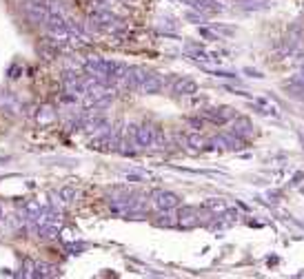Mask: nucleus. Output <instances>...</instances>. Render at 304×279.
<instances>
[{
	"label": "nucleus",
	"mask_w": 304,
	"mask_h": 279,
	"mask_svg": "<svg viewBox=\"0 0 304 279\" xmlns=\"http://www.w3.org/2000/svg\"><path fill=\"white\" fill-rule=\"evenodd\" d=\"M193 3H195V7L202 9V11H222V7H220V5L209 3V0H193Z\"/></svg>",
	"instance_id": "nucleus-4"
},
{
	"label": "nucleus",
	"mask_w": 304,
	"mask_h": 279,
	"mask_svg": "<svg viewBox=\"0 0 304 279\" xmlns=\"http://www.w3.org/2000/svg\"><path fill=\"white\" fill-rule=\"evenodd\" d=\"M215 75H220V78H229V80H238L236 73H229V71H215Z\"/></svg>",
	"instance_id": "nucleus-6"
},
{
	"label": "nucleus",
	"mask_w": 304,
	"mask_h": 279,
	"mask_svg": "<svg viewBox=\"0 0 304 279\" xmlns=\"http://www.w3.org/2000/svg\"><path fill=\"white\" fill-rule=\"evenodd\" d=\"M156 202H158V206L160 208H173V206H178V198H175L173 193H156Z\"/></svg>",
	"instance_id": "nucleus-2"
},
{
	"label": "nucleus",
	"mask_w": 304,
	"mask_h": 279,
	"mask_svg": "<svg viewBox=\"0 0 304 279\" xmlns=\"http://www.w3.org/2000/svg\"><path fill=\"white\" fill-rule=\"evenodd\" d=\"M233 133H236L238 137H246V135H251L253 133V126L246 118H238L236 124H233Z\"/></svg>",
	"instance_id": "nucleus-1"
},
{
	"label": "nucleus",
	"mask_w": 304,
	"mask_h": 279,
	"mask_svg": "<svg viewBox=\"0 0 304 279\" xmlns=\"http://www.w3.org/2000/svg\"><path fill=\"white\" fill-rule=\"evenodd\" d=\"M175 91H178V93H195V91H198V85H195L193 80H182V82H178Z\"/></svg>",
	"instance_id": "nucleus-3"
},
{
	"label": "nucleus",
	"mask_w": 304,
	"mask_h": 279,
	"mask_svg": "<svg viewBox=\"0 0 304 279\" xmlns=\"http://www.w3.org/2000/svg\"><path fill=\"white\" fill-rule=\"evenodd\" d=\"M207 208H211V211H224V202L211 200V202H207Z\"/></svg>",
	"instance_id": "nucleus-5"
},
{
	"label": "nucleus",
	"mask_w": 304,
	"mask_h": 279,
	"mask_svg": "<svg viewBox=\"0 0 304 279\" xmlns=\"http://www.w3.org/2000/svg\"><path fill=\"white\" fill-rule=\"evenodd\" d=\"M244 71L249 73V75H253V78H262V73H260V71H253V69H244Z\"/></svg>",
	"instance_id": "nucleus-8"
},
{
	"label": "nucleus",
	"mask_w": 304,
	"mask_h": 279,
	"mask_svg": "<svg viewBox=\"0 0 304 279\" xmlns=\"http://www.w3.org/2000/svg\"><path fill=\"white\" fill-rule=\"evenodd\" d=\"M189 142H191L193 147H202V144H205V142H202V137H198V135H191V137H189Z\"/></svg>",
	"instance_id": "nucleus-7"
}]
</instances>
